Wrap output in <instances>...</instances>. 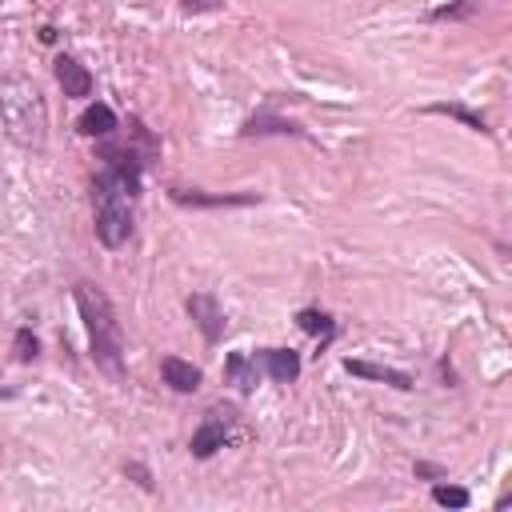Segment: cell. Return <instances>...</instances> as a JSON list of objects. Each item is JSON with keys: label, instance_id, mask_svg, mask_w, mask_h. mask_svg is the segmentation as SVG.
<instances>
[{"label": "cell", "instance_id": "1", "mask_svg": "<svg viewBox=\"0 0 512 512\" xmlns=\"http://www.w3.org/2000/svg\"><path fill=\"white\" fill-rule=\"evenodd\" d=\"M136 196H140V156L132 148H104V168L92 180V228L104 248L128 244Z\"/></svg>", "mask_w": 512, "mask_h": 512}, {"label": "cell", "instance_id": "2", "mask_svg": "<svg viewBox=\"0 0 512 512\" xmlns=\"http://www.w3.org/2000/svg\"><path fill=\"white\" fill-rule=\"evenodd\" d=\"M0 124L4 136L24 152H40L48 144V104L32 76L24 72L0 76Z\"/></svg>", "mask_w": 512, "mask_h": 512}, {"label": "cell", "instance_id": "3", "mask_svg": "<svg viewBox=\"0 0 512 512\" xmlns=\"http://www.w3.org/2000/svg\"><path fill=\"white\" fill-rule=\"evenodd\" d=\"M72 300H76V312L84 320V332H88V348H92V360L108 372V376H124V332H120V320H116V308L112 300L104 296V288H96L92 280H80L72 288Z\"/></svg>", "mask_w": 512, "mask_h": 512}, {"label": "cell", "instance_id": "4", "mask_svg": "<svg viewBox=\"0 0 512 512\" xmlns=\"http://www.w3.org/2000/svg\"><path fill=\"white\" fill-rule=\"evenodd\" d=\"M236 424H240V408L236 404H212L204 416H200V428L192 432V444H188V452L196 456V460H208L216 448H224L228 440H232V432H236Z\"/></svg>", "mask_w": 512, "mask_h": 512}, {"label": "cell", "instance_id": "5", "mask_svg": "<svg viewBox=\"0 0 512 512\" xmlns=\"http://www.w3.org/2000/svg\"><path fill=\"white\" fill-rule=\"evenodd\" d=\"M184 308H188L192 324L200 328V336H204L208 344H216V340L224 336L228 320H224V308L216 304V296H212V292H192V296L184 300Z\"/></svg>", "mask_w": 512, "mask_h": 512}, {"label": "cell", "instance_id": "6", "mask_svg": "<svg viewBox=\"0 0 512 512\" xmlns=\"http://www.w3.org/2000/svg\"><path fill=\"white\" fill-rule=\"evenodd\" d=\"M56 84H60L64 96H72V100L92 96V72H88L80 60H72V56H56Z\"/></svg>", "mask_w": 512, "mask_h": 512}, {"label": "cell", "instance_id": "7", "mask_svg": "<svg viewBox=\"0 0 512 512\" xmlns=\"http://www.w3.org/2000/svg\"><path fill=\"white\" fill-rule=\"evenodd\" d=\"M260 368L276 384H292L300 376V352H292V348H264L260 352Z\"/></svg>", "mask_w": 512, "mask_h": 512}, {"label": "cell", "instance_id": "8", "mask_svg": "<svg viewBox=\"0 0 512 512\" xmlns=\"http://www.w3.org/2000/svg\"><path fill=\"white\" fill-rule=\"evenodd\" d=\"M160 376H164V384L172 388V392H196L200 388V368L192 364V360H180V356H164L160 360Z\"/></svg>", "mask_w": 512, "mask_h": 512}, {"label": "cell", "instance_id": "9", "mask_svg": "<svg viewBox=\"0 0 512 512\" xmlns=\"http://www.w3.org/2000/svg\"><path fill=\"white\" fill-rule=\"evenodd\" d=\"M224 380H228L236 392H252L256 380H260L256 356H248V352H228V356H224Z\"/></svg>", "mask_w": 512, "mask_h": 512}, {"label": "cell", "instance_id": "10", "mask_svg": "<svg viewBox=\"0 0 512 512\" xmlns=\"http://www.w3.org/2000/svg\"><path fill=\"white\" fill-rule=\"evenodd\" d=\"M344 368L352 372V376H364V380H384V384H392V388H412V376L408 372H400V368H388V364H368V360H344Z\"/></svg>", "mask_w": 512, "mask_h": 512}, {"label": "cell", "instance_id": "11", "mask_svg": "<svg viewBox=\"0 0 512 512\" xmlns=\"http://www.w3.org/2000/svg\"><path fill=\"white\" fill-rule=\"evenodd\" d=\"M76 128H80V136H112L116 132V112L108 108V104H88L84 112H80V120H76Z\"/></svg>", "mask_w": 512, "mask_h": 512}, {"label": "cell", "instance_id": "12", "mask_svg": "<svg viewBox=\"0 0 512 512\" xmlns=\"http://www.w3.org/2000/svg\"><path fill=\"white\" fill-rule=\"evenodd\" d=\"M248 136H268V132H280V136H300V124L284 120V116H268V112H256L248 124H244Z\"/></svg>", "mask_w": 512, "mask_h": 512}, {"label": "cell", "instance_id": "13", "mask_svg": "<svg viewBox=\"0 0 512 512\" xmlns=\"http://www.w3.org/2000/svg\"><path fill=\"white\" fill-rule=\"evenodd\" d=\"M296 324H300L308 336H320V344H328V340L336 336V320H332L328 312H320V308H304V312L296 316Z\"/></svg>", "mask_w": 512, "mask_h": 512}, {"label": "cell", "instance_id": "14", "mask_svg": "<svg viewBox=\"0 0 512 512\" xmlns=\"http://www.w3.org/2000/svg\"><path fill=\"white\" fill-rule=\"evenodd\" d=\"M12 352H16V360H20V364H32V360L40 356V340H36V332H32L28 324H24V328H16Z\"/></svg>", "mask_w": 512, "mask_h": 512}, {"label": "cell", "instance_id": "15", "mask_svg": "<svg viewBox=\"0 0 512 512\" xmlns=\"http://www.w3.org/2000/svg\"><path fill=\"white\" fill-rule=\"evenodd\" d=\"M432 500L436 504H444V508H468V488H460V484H436L432 488Z\"/></svg>", "mask_w": 512, "mask_h": 512}, {"label": "cell", "instance_id": "16", "mask_svg": "<svg viewBox=\"0 0 512 512\" xmlns=\"http://www.w3.org/2000/svg\"><path fill=\"white\" fill-rule=\"evenodd\" d=\"M428 112H440V116H456V120H464L468 128H476V132H488V124H484V116H476V112H468L464 104H432Z\"/></svg>", "mask_w": 512, "mask_h": 512}, {"label": "cell", "instance_id": "17", "mask_svg": "<svg viewBox=\"0 0 512 512\" xmlns=\"http://www.w3.org/2000/svg\"><path fill=\"white\" fill-rule=\"evenodd\" d=\"M172 200H176V204H208V208H212V204H248L252 196H200V192H180V188H176Z\"/></svg>", "mask_w": 512, "mask_h": 512}, {"label": "cell", "instance_id": "18", "mask_svg": "<svg viewBox=\"0 0 512 512\" xmlns=\"http://www.w3.org/2000/svg\"><path fill=\"white\" fill-rule=\"evenodd\" d=\"M124 472H132V476H136V484L152 492V476H148V468H144V464H124Z\"/></svg>", "mask_w": 512, "mask_h": 512}, {"label": "cell", "instance_id": "19", "mask_svg": "<svg viewBox=\"0 0 512 512\" xmlns=\"http://www.w3.org/2000/svg\"><path fill=\"white\" fill-rule=\"evenodd\" d=\"M416 472L420 476H440V468H432V464H416Z\"/></svg>", "mask_w": 512, "mask_h": 512}]
</instances>
